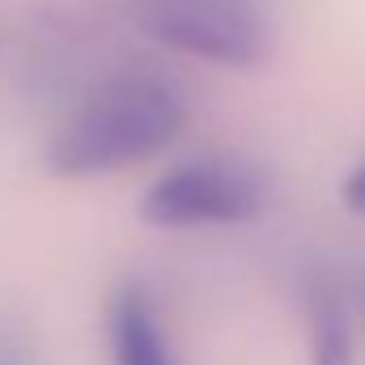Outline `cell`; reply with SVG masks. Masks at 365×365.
I'll use <instances>...</instances> for the list:
<instances>
[{"instance_id": "cell-1", "label": "cell", "mask_w": 365, "mask_h": 365, "mask_svg": "<svg viewBox=\"0 0 365 365\" xmlns=\"http://www.w3.org/2000/svg\"><path fill=\"white\" fill-rule=\"evenodd\" d=\"M191 123L187 93L149 68L115 73L93 86L47 136L43 162L56 179H115L166 158Z\"/></svg>"}, {"instance_id": "cell-2", "label": "cell", "mask_w": 365, "mask_h": 365, "mask_svg": "<svg viewBox=\"0 0 365 365\" xmlns=\"http://www.w3.org/2000/svg\"><path fill=\"white\" fill-rule=\"evenodd\" d=\"M128 9L162 51L225 73L259 68L276 47L268 0H128Z\"/></svg>"}, {"instance_id": "cell-3", "label": "cell", "mask_w": 365, "mask_h": 365, "mask_svg": "<svg viewBox=\"0 0 365 365\" xmlns=\"http://www.w3.org/2000/svg\"><path fill=\"white\" fill-rule=\"evenodd\" d=\"M272 191L268 179L225 153L175 162L140 195V221L153 230H230L264 217Z\"/></svg>"}, {"instance_id": "cell-4", "label": "cell", "mask_w": 365, "mask_h": 365, "mask_svg": "<svg viewBox=\"0 0 365 365\" xmlns=\"http://www.w3.org/2000/svg\"><path fill=\"white\" fill-rule=\"evenodd\" d=\"M106 344H110V365H179L162 310L140 280L115 284L106 302Z\"/></svg>"}, {"instance_id": "cell-5", "label": "cell", "mask_w": 365, "mask_h": 365, "mask_svg": "<svg viewBox=\"0 0 365 365\" xmlns=\"http://www.w3.org/2000/svg\"><path fill=\"white\" fill-rule=\"evenodd\" d=\"M306 331L310 365H353V323L344 297L327 280H310L306 289Z\"/></svg>"}, {"instance_id": "cell-6", "label": "cell", "mask_w": 365, "mask_h": 365, "mask_svg": "<svg viewBox=\"0 0 365 365\" xmlns=\"http://www.w3.org/2000/svg\"><path fill=\"white\" fill-rule=\"evenodd\" d=\"M0 365H34L30 344L17 327H0Z\"/></svg>"}, {"instance_id": "cell-7", "label": "cell", "mask_w": 365, "mask_h": 365, "mask_svg": "<svg viewBox=\"0 0 365 365\" xmlns=\"http://www.w3.org/2000/svg\"><path fill=\"white\" fill-rule=\"evenodd\" d=\"M340 200H344V208L349 212H357L365 217V162H357L349 175H344V187H340Z\"/></svg>"}]
</instances>
